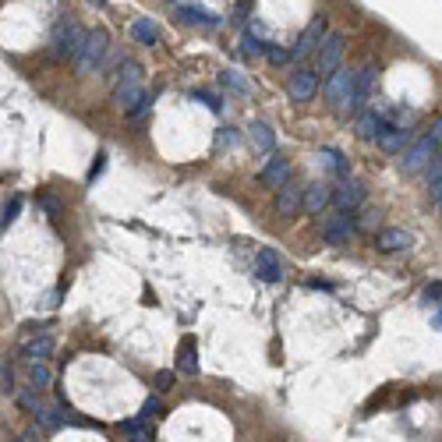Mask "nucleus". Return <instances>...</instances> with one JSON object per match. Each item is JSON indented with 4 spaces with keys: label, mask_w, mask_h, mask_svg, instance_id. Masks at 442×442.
<instances>
[{
    "label": "nucleus",
    "mask_w": 442,
    "mask_h": 442,
    "mask_svg": "<svg viewBox=\"0 0 442 442\" xmlns=\"http://www.w3.org/2000/svg\"><path fill=\"white\" fill-rule=\"evenodd\" d=\"M174 371H156V389H160V393H167V389H170V386H174Z\"/></svg>",
    "instance_id": "obj_39"
},
{
    "label": "nucleus",
    "mask_w": 442,
    "mask_h": 442,
    "mask_svg": "<svg viewBox=\"0 0 442 442\" xmlns=\"http://www.w3.org/2000/svg\"><path fill=\"white\" fill-rule=\"evenodd\" d=\"M329 202H333V187L329 184H308V191H304V212L322 216V209Z\"/></svg>",
    "instance_id": "obj_18"
},
{
    "label": "nucleus",
    "mask_w": 442,
    "mask_h": 442,
    "mask_svg": "<svg viewBox=\"0 0 442 442\" xmlns=\"http://www.w3.org/2000/svg\"><path fill=\"white\" fill-rule=\"evenodd\" d=\"M319 156L326 160V167H329V170H336V174L347 180V170H351V167H347V156H344L340 149H329V145H326V149H319Z\"/></svg>",
    "instance_id": "obj_23"
},
{
    "label": "nucleus",
    "mask_w": 442,
    "mask_h": 442,
    "mask_svg": "<svg viewBox=\"0 0 442 442\" xmlns=\"http://www.w3.org/2000/svg\"><path fill=\"white\" fill-rule=\"evenodd\" d=\"M88 4H92V7H103V4H106V0H88Z\"/></svg>",
    "instance_id": "obj_43"
},
{
    "label": "nucleus",
    "mask_w": 442,
    "mask_h": 442,
    "mask_svg": "<svg viewBox=\"0 0 442 442\" xmlns=\"http://www.w3.org/2000/svg\"><path fill=\"white\" fill-rule=\"evenodd\" d=\"M304 191H308V187H301L297 180H287V184L276 191V212H279V216H294L297 209H304Z\"/></svg>",
    "instance_id": "obj_10"
},
{
    "label": "nucleus",
    "mask_w": 442,
    "mask_h": 442,
    "mask_svg": "<svg viewBox=\"0 0 442 442\" xmlns=\"http://www.w3.org/2000/svg\"><path fill=\"white\" fill-rule=\"evenodd\" d=\"M39 205L46 209V216H50V220H57V216L64 212V205H61V202H57L53 195H39Z\"/></svg>",
    "instance_id": "obj_33"
},
{
    "label": "nucleus",
    "mask_w": 442,
    "mask_h": 442,
    "mask_svg": "<svg viewBox=\"0 0 442 442\" xmlns=\"http://www.w3.org/2000/svg\"><path fill=\"white\" fill-rule=\"evenodd\" d=\"M131 39L142 43V46H153V43L160 39V25H156L153 18H138V21L131 25Z\"/></svg>",
    "instance_id": "obj_21"
},
{
    "label": "nucleus",
    "mask_w": 442,
    "mask_h": 442,
    "mask_svg": "<svg viewBox=\"0 0 442 442\" xmlns=\"http://www.w3.org/2000/svg\"><path fill=\"white\" fill-rule=\"evenodd\" d=\"M259 180H262L265 187H276V191H279V187L290 180V160H287V156H279V153H272V156L265 160Z\"/></svg>",
    "instance_id": "obj_12"
},
{
    "label": "nucleus",
    "mask_w": 442,
    "mask_h": 442,
    "mask_svg": "<svg viewBox=\"0 0 442 442\" xmlns=\"http://www.w3.org/2000/svg\"><path fill=\"white\" fill-rule=\"evenodd\" d=\"M14 396H18V404H21V407H25L29 414H39V411L46 407V404H43V400L36 396V386H29V389H18Z\"/></svg>",
    "instance_id": "obj_25"
},
{
    "label": "nucleus",
    "mask_w": 442,
    "mask_h": 442,
    "mask_svg": "<svg viewBox=\"0 0 442 442\" xmlns=\"http://www.w3.org/2000/svg\"><path fill=\"white\" fill-rule=\"evenodd\" d=\"M386 113L382 110H368V113H361L357 117V135L364 138V142H379L382 135H386Z\"/></svg>",
    "instance_id": "obj_14"
},
{
    "label": "nucleus",
    "mask_w": 442,
    "mask_h": 442,
    "mask_svg": "<svg viewBox=\"0 0 442 442\" xmlns=\"http://www.w3.org/2000/svg\"><path fill=\"white\" fill-rule=\"evenodd\" d=\"M145 425H149V421H145V418H131V421H124V425H120V428H124V432H128V436H142V428H145Z\"/></svg>",
    "instance_id": "obj_38"
},
{
    "label": "nucleus",
    "mask_w": 442,
    "mask_h": 442,
    "mask_svg": "<svg viewBox=\"0 0 442 442\" xmlns=\"http://www.w3.org/2000/svg\"><path fill=\"white\" fill-rule=\"evenodd\" d=\"M145 92H142V64H135V61H124V68H120V78H117V88H113V99L131 113L135 106H138V99H142Z\"/></svg>",
    "instance_id": "obj_3"
},
{
    "label": "nucleus",
    "mask_w": 442,
    "mask_h": 442,
    "mask_svg": "<svg viewBox=\"0 0 442 442\" xmlns=\"http://www.w3.org/2000/svg\"><path fill=\"white\" fill-rule=\"evenodd\" d=\"M248 142H252L255 153H272V149H276V135H272V128L262 124V120H255V124L248 128Z\"/></svg>",
    "instance_id": "obj_20"
},
{
    "label": "nucleus",
    "mask_w": 442,
    "mask_h": 442,
    "mask_svg": "<svg viewBox=\"0 0 442 442\" xmlns=\"http://www.w3.org/2000/svg\"><path fill=\"white\" fill-rule=\"evenodd\" d=\"M265 61H269V64H276V68H287V64L294 61V53H287L283 46H276V43H269V50H265Z\"/></svg>",
    "instance_id": "obj_27"
},
{
    "label": "nucleus",
    "mask_w": 442,
    "mask_h": 442,
    "mask_svg": "<svg viewBox=\"0 0 442 442\" xmlns=\"http://www.w3.org/2000/svg\"><path fill=\"white\" fill-rule=\"evenodd\" d=\"M86 29L82 25H75L71 18H64L57 29H53V39H50V46H53V57H78L82 53V43H86Z\"/></svg>",
    "instance_id": "obj_4"
},
{
    "label": "nucleus",
    "mask_w": 442,
    "mask_h": 442,
    "mask_svg": "<svg viewBox=\"0 0 442 442\" xmlns=\"http://www.w3.org/2000/svg\"><path fill=\"white\" fill-rule=\"evenodd\" d=\"M326 36H329V21H326L322 14H315V18L308 21V29L301 32L297 46H294V61H304L308 53H319V46L326 43Z\"/></svg>",
    "instance_id": "obj_7"
},
{
    "label": "nucleus",
    "mask_w": 442,
    "mask_h": 442,
    "mask_svg": "<svg viewBox=\"0 0 442 442\" xmlns=\"http://www.w3.org/2000/svg\"><path fill=\"white\" fill-rule=\"evenodd\" d=\"M21 354H25V361H46V357L53 354V336H50V333L29 336V340L21 344Z\"/></svg>",
    "instance_id": "obj_19"
},
{
    "label": "nucleus",
    "mask_w": 442,
    "mask_h": 442,
    "mask_svg": "<svg viewBox=\"0 0 442 442\" xmlns=\"http://www.w3.org/2000/svg\"><path fill=\"white\" fill-rule=\"evenodd\" d=\"M333 202H336V209L354 212V209H361V202H364V187L347 177V180H340V184L333 187Z\"/></svg>",
    "instance_id": "obj_13"
},
{
    "label": "nucleus",
    "mask_w": 442,
    "mask_h": 442,
    "mask_svg": "<svg viewBox=\"0 0 442 442\" xmlns=\"http://www.w3.org/2000/svg\"><path fill=\"white\" fill-rule=\"evenodd\" d=\"M0 389L4 393H18V386H14V364L11 361H4V368H0Z\"/></svg>",
    "instance_id": "obj_32"
},
{
    "label": "nucleus",
    "mask_w": 442,
    "mask_h": 442,
    "mask_svg": "<svg viewBox=\"0 0 442 442\" xmlns=\"http://www.w3.org/2000/svg\"><path fill=\"white\" fill-rule=\"evenodd\" d=\"M315 88H319V71L297 68V71L290 75V99H294V103H308V99L315 96Z\"/></svg>",
    "instance_id": "obj_11"
},
{
    "label": "nucleus",
    "mask_w": 442,
    "mask_h": 442,
    "mask_svg": "<svg viewBox=\"0 0 442 442\" xmlns=\"http://www.w3.org/2000/svg\"><path fill=\"white\" fill-rule=\"evenodd\" d=\"M177 18H180V21H187V25L220 29V14H212V11H205V7H198V4H180V7H177Z\"/></svg>",
    "instance_id": "obj_17"
},
{
    "label": "nucleus",
    "mask_w": 442,
    "mask_h": 442,
    "mask_svg": "<svg viewBox=\"0 0 442 442\" xmlns=\"http://www.w3.org/2000/svg\"><path fill=\"white\" fill-rule=\"evenodd\" d=\"M255 272H259L262 283H279V279H283V262H279V255H276L272 248H262V252L255 255Z\"/></svg>",
    "instance_id": "obj_16"
},
{
    "label": "nucleus",
    "mask_w": 442,
    "mask_h": 442,
    "mask_svg": "<svg viewBox=\"0 0 442 442\" xmlns=\"http://www.w3.org/2000/svg\"><path fill=\"white\" fill-rule=\"evenodd\" d=\"M177 371H184V375H195V371H198V357H195V340H191V336L180 340V351H177Z\"/></svg>",
    "instance_id": "obj_22"
},
{
    "label": "nucleus",
    "mask_w": 442,
    "mask_h": 442,
    "mask_svg": "<svg viewBox=\"0 0 442 442\" xmlns=\"http://www.w3.org/2000/svg\"><path fill=\"white\" fill-rule=\"evenodd\" d=\"M135 442H149V439H145V436H135Z\"/></svg>",
    "instance_id": "obj_44"
},
{
    "label": "nucleus",
    "mask_w": 442,
    "mask_h": 442,
    "mask_svg": "<svg viewBox=\"0 0 442 442\" xmlns=\"http://www.w3.org/2000/svg\"><path fill=\"white\" fill-rule=\"evenodd\" d=\"M241 46H245V53H252V57H262L265 50H269L265 43L255 39V32H245V36H241Z\"/></svg>",
    "instance_id": "obj_29"
},
{
    "label": "nucleus",
    "mask_w": 442,
    "mask_h": 442,
    "mask_svg": "<svg viewBox=\"0 0 442 442\" xmlns=\"http://www.w3.org/2000/svg\"><path fill=\"white\" fill-rule=\"evenodd\" d=\"M344 46H347V39H344L340 32H329V36H326V43L319 46V61H315V71H319L322 78H333V75L340 71Z\"/></svg>",
    "instance_id": "obj_6"
},
{
    "label": "nucleus",
    "mask_w": 442,
    "mask_h": 442,
    "mask_svg": "<svg viewBox=\"0 0 442 442\" xmlns=\"http://www.w3.org/2000/svg\"><path fill=\"white\" fill-rule=\"evenodd\" d=\"M425 174H428V184H439L442 180V149L436 153V160H432V167H428Z\"/></svg>",
    "instance_id": "obj_37"
},
{
    "label": "nucleus",
    "mask_w": 442,
    "mask_h": 442,
    "mask_svg": "<svg viewBox=\"0 0 442 442\" xmlns=\"http://www.w3.org/2000/svg\"><path fill=\"white\" fill-rule=\"evenodd\" d=\"M421 301H425V304H436V308H442V283H432V287H425Z\"/></svg>",
    "instance_id": "obj_36"
},
{
    "label": "nucleus",
    "mask_w": 442,
    "mask_h": 442,
    "mask_svg": "<svg viewBox=\"0 0 442 442\" xmlns=\"http://www.w3.org/2000/svg\"><path fill=\"white\" fill-rule=\"evenodd\" d=\"M436 153H439L436 138H432V135H425V138H418V142H414V145L400 156V170H404V174H421V170H428V167H432Z\"/></svg>",
    "instance_id": "obj_5"
},
{
    "label": "nucleus",
    "mask_w": 442,
    "mask_h": 442,
    "mask_svg": "<svg viewBox=\"0 0 442 442\" xmlns=\"http://www.w3.org/2000/svg\"><path fill=\"white\" fill-rule=\"evenodd\" d=\"M160 411H163V404H160V396H149L145 404H142V411H138V418H160Z\"/></svg>",
    "instance_id": "obj_34"
},
{
    "label": "nucleus",
    "mask_w": 442,
    "mask_h": 442,
    "mask_svg": "<svg viewBox=\"0 0 442 442\" xmlns=\"http://www.w3.org/2000/svg\"><path fill=\"white\" fill-rule=\"evenodd\" d=\"M191 99H198V103H202V106H209L212 113H220V110H223V103H220L212 92H205V88H195V92H191Z\"/></svg>",
    "instance_id": "obj_30"
},
{
    "label": "nucleus",
    "mask_w": 442,
    "mask_h": 442,
    "mask_svg": "<svg viewBox=\"0 0 442 442\" xmlns=\"http://www.w3.org/2000/svg\"><path fill=\"white\" fill-rule=\"evenodd\" d=\"M375 245H379L382 252H407V248L414 245V234L404 230V227H386V230H379Z\"/></svg>",
    "instance_id": "obj_15"
},
{
    "label": "nucleus",
    "mask_w": 442,
    "mask_h": 442,
    "mask_svg": "<svg viewBox=\"0 0 442 442\" xmlns=\"http://www.w3.org/2000/svg\"><path fill=\"white\" fill-rule=\"evenodd\" d=\"M237 138H241V135H237L234 128H220V131H216V149H234Z\"/></svg>",
    "instance_id": "obj_31"
},
{
    "label": "nucleus",
    "mask_w": 442,
    "mask_h": 442,
    "mask_svg": "<svg viewBox=\"0 0 442 442\" xmlns=\"http://www.w3.org/2000/svg\"><path fill=\"white\" fill-rule=\"evenodd\" d=\"M432 326H436V329H442V308L436 312V315H432Z\"/></svg>",
    "instance_id": "obj_42"
},
{
    "label": "nucleus",
    "mask_w": 442,
    "mask_h": 442,
    "mask_svg": "<svg viewBox=\"0 0 442 442\" xmlns=\"http://www.w3.org/2000/svg\"><path fill=\"white\" fill-rule=\"evenodd\" d=\"M50 368H46V361H29V382L36 386V389H46L50 386Z\"/></svg>",
    "instance_id": "obj_24"
},
{
    "label": "nucleus",
    "mask_w": 442,
    "mask_h": 442,
    "mask_svg": "<svg viewBox=\"0 0 442 442\" xmlns=\"http://www.w3.org/2000/svg\"><path fill=\"white\" fill-rule=\"evenodd\" d=\"M326 96L333 103L336 113H351L354 110V96H357V71L351 68H340L329 82H326Z\"/></svg>",
    "instance_id": "obj_2"
},
{
    "label": "nucleus",
    "mask_w": 442,
    "mask_h": 442,
    "mask_svg": "<svg viewBox=\"0 0 442 442\" xmlns=\"http://www.w3.org/2000/svg\"><path fill=\"white\" fill-rule=\"evenodd\" d=\"M223 86L234 88V92H241V96H248V92H252V86L245 82V75H241V71H234V68H230V71H223Z\"/></svg>",
    "instance_id": "obj_26"
},
{
    "label": "nucleus",
    "mask_w": 442,
    "mask_h": 442,
    "mask_svg": "<svg viewBox=\"0 0 442 442\" xmlns=\"http://www.w3.org/2000/svg\"><path fill=\"white\" fill-rule=\"evenodd\" d=\"M103 167H106V156H99V163H96V167L88 170V180H96V177H99V170H103Z\"/></svg>",
    "instance_id": "obj_41"
},
{
    "label": "nucleus",
    "mask_w": 442,
    "mask_h": 442,
    "mask_svg": "<svg viewBox=\"0 0 442 442\" xmlns=\"http://www.w3.org/2000/svg\"><path fill=\"white\" fill-rule=\"evenodd\" d=\"M18 212H21V198H11L7 205H4V216H0V227L7 230V227H14V220H18Z\"/></svg>",
    "instance_id": "obj_28"
},
{
    "label": "nucleus",
    "mask_w": 442,
    "mask_h": 442,
    "mask_svg": "<svg viewBox=\"0 0 442 442\" xmlns=\"http://www.w3.org/2000/svg\"><path fill=\"white\" fill-rule=\"evenodd\" d=\"M357 230H361V227H357V216H354V212H344V209L326 212V216L319 220V234H322L326 245H347Z\"/></svg>",
    "instance_id": "obj_1"
},
{
    "label": "nucleus",
    "mask_w": 442,
    "mask_h": 442,
    "mask_svg": "<svg viewBox=\"0 0 442 442\" xmlns=\"http://www.w3.org/2000/svg\"><path fill=\"white\" fill-rule=\"evenodd\" d=\"M428 135L436 138V145H439V149H442V117H439V120H436V124H432V131H428Z\"/></svg>",
    "instance_id": "obj_40"
},
{
    "label": "nucleus",
    "mask_w": 442,
    "mask_h": 442,
    "mask_svg": "<svg viewBox=\"0 0 442 442\" xmlns=\"http://www.w3.org/2000/svg\"><path fill=\"white\" fill-rule=\"evenodd\" d=\"M414 142H418V138H414V131H411V128H404V124H389V128H386V135L379 138V145H382L386 153H393V156H404Z\"/></svg>",
    "instance_id": "obj_9"
},
{
    "label": "nucleus",
    "mask_w": 442,
    "mask_h": 442,
    "mask_svg": "<svg viewBox=\"0 0 442 442\" xmlns=\"http://www.w3.org/2000/svg\"><path fill=\"white\" fill-rule=\"evenodd\" d=\"M11 442H25V436H21V439H11Z\"/></svg>",
    "instance_id": "obj_45"
},
{
    "label": "nucleus",
    "mask_w": 442,
    "mask_h": 442,
    "mask_svg": "<svg viewBox=\"0 0 442 442\" xmlns=\"http://www.w3.org/2000/svg\"><path fill=\"white\" fill-rule=\"evenodd\" d=\"M103 57H106V32H88L86 43H82V53L75 57V64H78V71L88 75V71H96L99 64H103Z\"/></svg>",
    "instance_id": "obj_8"
},
{
    "label": "nucleus",
    "mask_w": 442,
    "mask_h": 442,
    "mask_svg": "<svg viewBox=\"0 0 442 442\" xmlns=\"http://www.w3.org/2000/svg\"><path fill=\"white\" fill-rule=\"evenodd\" d=\"M153 99H156V92H145V96L138 99V106L131 110V117H135V120H142V117H145V113L153 110Z\"/></svg>",
    "instance_id": "obj_35"
}]
</instances>
